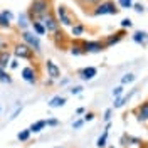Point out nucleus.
Returning <instances> with one entry per match:
<instances>
[{
	"label": "nucleus",
	"instance_id": "19",
	"mask_svg": "<svg viewBox=\"0 0 148 148\" xmlns=\"http://www.w3.org/2000/svg\"><path fill=\"white\" fill-rule=\"evenodd\" d=\"M66 103H67V99H66V96H61V94H56V96H52L49 101H47V106L49 108H52V110H56V108H62Z\"/></svg>",
	"mask_w": 148,
	"mask_h": 148
},
{
	"label": "nucleus",
	"instance_id": "39",
	"mask_svg": "<svg viewBox=\"0 0 148 148\" xmlns=\"http://www.w3.org/2000/svg\"><path fill=\"white\" fill-rule=\"evenodd\" d=\"M133 10H135L136 14H143V12H145V5H143V3H136V2H135V3H133Z\"/></svg>",
	"mask_w": 148,
	"mask_h": 148
},
{
	"label": "nucleus",
	"instance_id": "16",
	"mask_svg": "<svg viewBox=\"0 0 148 148\" xmlns=\"http://www.w3.org/2000/svg\"><path fill=\"white\" fill-rule=\"evenodd\" d=\"M110 130H111V121L106 123L103 133L98 136V140H96V147L98 148H106V145H108V136H110Z\"/></svg>",
	"mask_w": 148,
	"mask_h": 148
},
{
	"label": "nucleus",
	"instance_id": "13",
	"mask_svg": "<svg viewBox=\"0 0 148 148\" xmlns=\"http://www.w3.org/2000/svg\"><path fill=\"white\" fill-rule=\"evenodd\" d=\"M77 76L83 79V81H92L96 76H98V67L94 66H86V67H81L77 71Z\"/></svg>",
	"mask_w": 148,
	"mask_h": 148
},
{
	"label": "nucleus",
	"instance_id": "9",
	"mask_svg": "<svg viewBox=\"0 0 148 148\" xmlns=\"http://www.w3.org/2000/svg\"><path fill=\"white\" fill-rule=\"evenodd\" d=\"M42 24H44V27H46V32L49 34V36H52V34H56L59 29H61V24L57 22V18H56V15H54V10L52 12H49L46 17L40 20Z\"/></svg>",
	"mask_w": 148,
	"mask_h": 148
},
{
	"label": "nucleus",
	"instance_id": "12",
	"mask_svg": "<svg viewBox=\"0 0 148 148\" xmlns=\"http://www.w3.org/2000/svg\"><path fill=\"white\" fill-rule=\"evenodd\" d=\"M14 18L15 17H14L12 10H9V9L0 10V29H2V30H9V29H12Z\"/></svg>",
	"mask_w": 148,
	"mask_h": 148
},
{
	"label": "nucleus",
	"instance_id": "46",
	"mask_svg": "<svg viewBox=\"0 0 148 148\" xmlns=\"http://www.w3.org/2000/svg\"><path fill=\"white\" fill-rule=\"evenodd\" d=\"M0 111H2V106H0Z\"/></svg>",
	"mask_w": 148,
	"mask_h": 148
},
{
	"label": "nucleus",
	"instance_id": "17",
	"mask_svg": "<svg viewBox=\"0 0 148 148\" xmlns=\"http://www.w3.org/2000/svg\"><path fill=\"white\" fill-rule=\"evenodd\" d=\"M135 92H136V89H131L128 94H123V96H120V98H116L114 103H113V110H120V108H123V106L131 99V96H133Z\"/></svg>",
	"mask_w": 148,
	"mask_h": 148
},
{
	"label": "nucleus",
	"instance_id": "4",
	"mask_svg": "<svg viewBox=\"0 0 148 148\" xmlns=\"http://www.w3.org/2000/svg\"><path fill=\"white\" fill-rule=\"evenodd\" d=\"M92 17H103V15H118L120 7L114 3V0H103L101 3H98L94 9L89 12Z\"/></svg>",
	"mask_w": 148,
	"mask_h": 148
},
{
	"label": "nucleus",
	"instance_id": "22",
	"mask_svg": "<svg viewBox=\"0 0 148 148\" xmlns=\"http://www.w3.org/2000/svg\"><path fill=\"white\" fill-rule=\"evenodd\" d=\"M131 39H133V42H135V44L145 46V44H147V39H148V34L145 32V30H135V32H133V36H131Z\"/></svg>",
	"mask_w": 148,
	"mask_h": 148
},
{
	"label": "nucleus",
	"instance_id": "43",
	"mask_svg": "<svg viewBox=\"0 0 148 148\" xmlns=\"http://www.w3.org/2000/svg\"><path fill=\"white\" fill-rule=\"evenodd\" d=\"M2 47H3V37H2V34H0V51H2Z\"/></svg>",
	"mask_w": 148,
	"mask_h": 148
},
{
	"label": "nucleus",
	"instance_id": "35",
	"mask_svg": "<svg viewBox=\"0 0 148 148\" xmlns=\"http://www.w3.org/2000/svg\"><path fill=\"white\" fill-rule=\"evenodd\" d=\"M94 118H96V114H94L92 111H86V113L83 114V120H84V123H88V121H92Z\"/></svg>",
	"mask_w": 148,
	"mask_h": 148
},
{
	"label": "nucleus",
	"instance_id": "15",
	"mask_svg": "<svg viewBox=\"0 0 148 148\" xmlns=\"http://www.w3.org/2000/svg\"><path fill=\"white\" fill-rule=\"evenodd\" d=\"M133 113L136 114V120H138L140 123H148V99L141 103Z\"/></svg>",
	"mask_w": 148,
	"mask_h": 148
},
{
	"label": "nucleus",
	"instance_id": "40",
	"mask_svg": "<svg viewBox=\"0 0 148 148\" xmlns=\"http://www.w3.org/2000/svg\"><path fill=\"white\" fill-rule=\"evenodd\" d=\"M84 113H86V108H84V106H79V108H76V114H77V116H83Z\"/></svg>",
	"mask_w": 148,
	"mask_h": 148
},
{
	"label": "nucleus",
	"instance_id": "38",
	"mask_svg": "<svg viewBox=\"0 0 148 148\" xmlns=\"http://www.w3.org/2000/svg\"><path fill=\"white\" fill-rule=\"evenodd\" d=\"M83 125H84V120L83 118H77V120L73 121V130H81L83 128Z\"/></svg>",
	"mask_w": 148,
	"mask_h": 148
},
{
	"label": "nucleus",
	"instance_id": "33",
	"mask_svg": "<svg viewBox=\"0 0 148 148\" xmlns=\"http://www.w3.org/2000/svg\"><path fill=\"white\" fill-rule=\"evenodd\" d=\"M111 118H113V108H108V110H104V114H103V120L106 121V123H110Z\"/></svg>",
	"mask_w": 148,
	"mask_h": 148
},
{
	"label": "nucleus",
	"instance_id": "20",
	"mask_svg": "<svg viewBox=\"0 0 148 148\" xmlns=\"http://www.w3.org/2000/svg\"><path fill=\"white\" fill-rule=\"evenodd\" d=\"M69 52L74 57L84 54L83 49H81V39H71V42H69Z\"/></svg>",
	"mask_w": 148,
	"mask_h": 148
},
{
	"label": "nucleus",
	"instance_id": "11",
	"mask_svg": "<svg viewBox=\"0 0 148 148\" xmlns=\"http://www.w3.org/2000/svg\"><path fill=\"white\" fill-rule=\"evenodd\" d=\"M44 69H46V73H47V77H51V79H54V81L61 79V76H62L61 67L56 64L52 59H47L46 62H44Z\"/></svg>",
	"mask_w": 148,
	"mask_h": 148
},
{
	"label": "nucleus",
	"instance_id": "37",
	"mask_svg": "<svg viewBox=\"0 0 148 148\" xmlns=\"http://www.w3.org/2000/svg\"><path fill=\"white\" fill-rule=\"evenodd\" d=\"M18 66H20V61L15 59V57H12V61H10V64H9V69L10 71H15V69H18Z\"/></svg>",
	"mask_w": 148,
	"mask_h": 148
},
{
	"label": "nucleus",
	"instance_id": "7",
	"mask_svg": "<svg viewBox=\"0 0 148 148\" xmlns=\"http://www.w3.org/2000/svg\"><path fill=\"white\" fill-rule=\"evenodd\" d=\"M81 49L84 54H99L104 51L101 39H88V40H81Z\"/></svg>",
	"mask_w": 148,
	"mask_h": 148
},
{
	"label": "nucleus",
	"instance_id": "34",
	"mask_svg": "<svg viewBox=\"0 0 148 148\" xmlns=\"http://www.w3.org/2000/svg\"><path fill=\"white\" fill-rule=\"evenodd\" d=\"M46 125L47 126H51V128H56V126L61 125V121L57 120V118H49V120H46Z\"/></svg>",
	"mask_w": 148,
	"mask_h": 148
},
{
	"label": "nucleus",
	"instance_id": "42",
	"mask_svg": "<svg viewBox=\"0 0 148 148\" xmlns=\"http://www.w3.org/2000/svg\"><path fill=\"white\" fill-rule=\"evenodd\" d=\"M52 84H54V79L47 77V79H46V86H52Z\"/></svg>",
	"mask_w": 148,
	"mask_h": 148
},
{
	"label": "nucleus",
	"instance_id": "28",
	"mask_svg": "<svg viewBox=\"0 0 148 148\" xmlns=\"http://www.w3.org/2000/svg\"><path fill=\"white\" fill-rule=\"evenodd\" d=\"M135 81H136V76H135L133 73H126V74L121 76V86L131 84V83H135Z\"/></svg>",
	"mask_w": 148,
	"mask_h": 148
},
{
	"label": "nucleus",
	"instance_id": "6",
	"mask_svg": "<svg viewBox=\"0 0 148 148\" xmlns=\"http://www.w3.org/2000/svg\"><path fill=\"white\" fill-rule=\"evenodd\" d=\"M20 40L24 42V44H27L34 52H36V56L37 54H40L42 52V44H40V37L39 36H36L30 29L29 30H22L20 32Z\"/></svg>",
	"mask_w": 148,
	"mask_h": 148
},
{
	"label": "nucleus",
	"instance_id": "24",
	"mask_svg": "<svg viewBox=\"0 0 148 148\" xmlns=\"http://www.w3.org/2000/svg\"><path fill=\"white\" fill-rule=\"evenodd\" d=\"M84 32H86V25H84L83 22H77V24H74L73 27H71V36H73V39H79Z\"/></svg>",
	"mask_w": 148,
	"mask_h": 148
},
{
	"label": "nucleus",
	"instance_id": "18",
	"mask_svg": "<svg viewBox=\"0 0 148 148\" xmlns=\"http://www.w3.org/2000/svg\"><path fill=\"white\" fill-rule=\"evenodd\" d=\"M12 51L10 49H2L0 51V67L2 69H9V64L12 61Z\"/></svg>",
	"mask_w": 148,
	"mask_h": 148
},
{
	"label": "nucleus",
	"instance_id": "45",
	"mask_svg": "<svg viewBox=\"0 0 148 148\" xmlns=\"http://www.w3.org/2000/svg\"><path fill=\"white\" fill-rule=\"evenodd\" d=\"M54 148H64V147H54Z\"/></svg>",
	"mask_w": 148,
	"mask_h": 148
},
{
	"label": "nucleus",
	"instance_id": "26",
	"mask_svg": "<svg viewBox=\"0 0 148 148\" xmlns=\"http://www.w3.org/2000/svg\"><path fill=\"white\" fill-rule=\"evenodd\" d=\"M30 136H32V133L29 131V128L20 130V131L17 133V140L20 141V143H27L29 140H30Z\"/></svg>",
	"mask_w": 148,
	"mask_h": 148
},
{
	"label": "nucleus",
	"instance_id": "44",
	"mask_svg": "<svg viewBox=\"0 0 148 148\" xmlns=\"http://www.w3.org/2000/svg\"><path fill=\"white\" fill-rule=\"evenodd\" d=\"M108 148H116V147H114V145H111V147H108Z\"/></svg>",
	"mask_w": 148,
	"mask_h": 148
},
{
	"label": "nucleus",
	"instance_id": "3",
	"mask_svg": "<svg viewBox=\"0 0 148 148\" xmlns=\"http://www.w3.org/2000/svg\"><path fill=\"white\" fill-rule=\"evenodd\" d=\"M10 51H12V56L18 59V61H29V62H36V52L27 46V44H24L22 40H17V42H14V46L10 47Z\"/></svg>",
	"mask_w": 148,
	"mask_h": 148
},
{
	"label": "nucleus",
	"instance_id": "8",
	"mask_svg": "<svg viewBox=\"0 0 148 148\" xmlns=\"http://www.w3.org/2000/svg\"><path fill=\"white\" fill-rule=\"evenodd\" d=\"M125 36H126V30H123V29L116 30V32H113V34H108V36H104V37L101 39L104 49H110V47L116 46V44H120L121 40L125 39Z\"/></svg>",
	"mask_w": 148,
	"mask_h": 148
},
{
	"label": "nucleus",
	"instance_id": "2",
	"mask_svg": "<svg viewBox=\"0 0 148 148\" xmlns=\"http://www.w3.org/2000/svg\"><path fill=\"white\" fill-rule=\"evenodd\" d=\"M54 15L56 18H57V22L61 24V27H73L74 24H77L79 20H77V17L74 15V12L69 7H66V5H62V3H59L57 7H54Z\"/></svg>",
	"mask_w": 148,
	"mask_h": 148
},
{
	"label": "nucleus",
	"instance_id": "36",
	"mask_svg": "<svg viewBox=\"0 0 148 148\" xmlns=\"http://www.w3.org/2000/svg\"><path fill=\"white\" fill-rule=\"evenodd\" d=\"M20 113H22V104H17V108L14 110V113L10 114V118H9V120H10V121H14V120H15V118L18 116V114H20Z\"/></svg>",
	"mask_w": 148,
	"mask_h": 148
},
{
	"label": "nucleus",
	"instance_id": "32",
	"mask_svg": "<svg viewBox=\"0 0 148 148\" xmlns=\"http://www.w3.org/2000/svg\"><path fill=\"white\" fill-rule=\"evenodd\" d=\"M83 91H84V88L81 86V84H76V86H73V88H69V92H71L73 96H79Z\"/></svg>",
	"mask_w": 148,
	"mask_h": 148
},
{
	"label": "nucleus",
	"instance_id": "25",
	"mask_svg": "<svg viewBox=\"0 0 148 148\" xmlns=\"http://www.w3.org/2000/svg\"><path fill=\"white\" fill-rule=\"evenodd\" d=\"M47 125H46V120H37V121H34L30 126H29V131L32 133V135H37V133H40L42 130L46 128Z\"/></svg>",
	"mask_w": 148,
	"mask_h": 148
},
{
	"label": "nucleus",
	"instance_id": "47",
	"mask_svg": "<svg viewBox=\"0 0 148 148\" xmlns=\"http://www.w3.org/2000/svg\"><path fill=\"white\" fill-rule=\"evenodd\" d=\"M147 44H148V39H147Z\"/></svg>",
	"mask_w": 148,
	"mask_h": 148
},
{
	"label": "nucleus",
	"instance_id": "23",
	"mask_svg": "<svg viewBox=\"0 0 148 148\" xmlns=\"http://www.w3.org/2000/svg\"><path fill=\"white\" fill-rule=\"evenodd\" d=\"M30 30H32L36 36H39V37H42V36H46V34H47V32H46V27H44V24H42V22H39V20L30 22Z\"/></svg>",
	"mask_w": 148,
	"mask_h": 148
},
{
	"label": "nucleus",
	"instance_id": "10",
	"mask_svg": "<svg viewBox=\"0 0 148 148\" xmlns=\"http://www.w3.org/2000/svg\"><path fill=\"white\" fill-rule=\"evenodd\" d=\"M51 39H52V42H54V46L57 47V49H61V51L69 49V42H71V39L66 36V32L62 30V29H59L56 34H52Z\"/></svg>",
	"mask_w": 148,
	"mask_h": 148
},
{
	"label": "nucleus",
	"instance_id": "41",
	"mask_svg": "<svg viewBox=\"0 0 148 148\" xmlns=\"http://www.w3.org/2000/svg\"><path fill=\"white\" fill-rule=\"evenodd\" d=\"M59 84H61V86H66V84H69V77H61V79H59Z\"/></svg>",
	"mask_w": 148,
	"mask_h": 148
},
{
	"label": "nucleus",
	"instance_id": "21",
	"mask_svg": "<svg viewBox=\"0 0 148 148\" xmlns=\"http://www.w3.org/2000/svg\"><path fill=\"white\" fill-rule=\"evenodd\" d=\"M103 0H76V3L84 10V12H91L98 3H101Z\"/></svg>",
	"mask_w": 148,
	"mask_h": 148
},
{
	"label": "nucleus",
	"instance_id": "27",
	"mask_svg": "<svg viewBox=\"0 0 148 148\" xmlns=\"http://www.w3.org/2000/svg\"><path fill=\"white\" fill-rule=\"evenodd\" d=\"M0 83L2 84H12V76L7 69H2L0 67Z\"/></svg>",
	"mask_w": 148,
	"mask_h": 148
},
{
	"label": "nucleus",
	"instance_id": "14",
	"mask_svg": "<svg viewBox=\"0 0 148 148\" xmlns=\"http://www.w3.org/2000/svg\"><path fill=\"white\" fill-rule=\"evenodd\" d=\"M15 25H17L18 32H22V30H29L30 29V18H29L27 12L24 10V12H20L17 15V22H15Z\"/></svg>",
	"mask_w": 148,
	"mask_h": 148
},
{
	"label": "nucleus",
	"instance_id": "5",
	"mask_svg": "<svg viewBox=\"0 0 148 148\" xmlns=\"http://www.w3.org/2000/svg\"><path fill=\"white\" fill-rule=\"evenodd\" d=\"M39 76H40V71H39V66H37L36 62L20 69V77H22V81L30 84V86H36V84L39 83Z\"/></svg>",
	"mask_w": 148,
	"mask_h": 148
},
{
	"label": "nucleus",
	"instance_id": "1",
	"mask_svg": "<svg viewBox=\"0 0 148 148\" xmlns=\"http://www.w3.org/2000/svg\"><path fill=\"white\" fill-rule=\"evenodd\" d=\"M25 12H27L30 22H34V20L40 22L49 12H52V0H32Z\"/></svg>",
	"mask_w": 148,
	"mask_h": 148
},
{
	"label": "nucleus",
	"instance_id": "30",
	"mask_svg": "<svg viewBox=\"0 0 148 148\" xmlns=\"http://www.w3.org/2000/svg\"><path fill=\"white\" fill-rule=\"evenodd\" d=\"M111 94H113V98L116 99V98H120V96H123L125 94V86H114L113 88V91H111Z\"/></svg>",
	"mask_w": 148,
	"mask_h": 148
},
{
	"label": "nucleus",
	"instance_id": "31",
	"mask_svg": "<svg viewBox=\"0 0 148 148\" xmlns=\"http://www.w3.org/2000/svg\"><path fill=\"white\" fill-rule=\"evenodd\" d=\"M120 27L123 29V30H126V29H131V27H133V20H131L130 17H125V18H123V20L120 22Z\"/></svg>",
	"mask_w": 148,
	"mask_h": 148
},
{
	"label": "nucleus",
	"instance_id": "29",
	"mask_svg": "<svg viewBox=\"0 0 148 148\" xmlns=\"http://www.w3.org/2000/svg\"><path fill=\"white\" fill-rule=\"evenodd\" d=\"M118 3V7H120V10L121 9H133V3H135V0H116Z\"/></svg>",
	"mask_w": 148,
	"mask_h": 148
}]
</instances>
